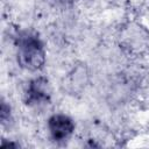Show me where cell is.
<instances>
[{
	"label": "cell",
	"mask_w": 149,
	"mask_h": 149,
	"mask_svg": "<svg viewBox=\"0 0 149 149\" xmlns=\"http://www.w3.org/2000/svg\"><path fill=\"white\" fill-rule=\"evenodd\" d=\"M20 63L28 69H37L44 61L42 45L36 37L26 36L21 40L19 47Z\"/></svg>",
	"instance_id": "1"
},
{
	"label": "cell",
	"mask_w": 149,
	"mask_h": 149,
	"mask_svg": "<svg viewBox=\"0 0 149 149\" xmlns=\"http://www.w3.org/2000/svg\"><path fill=\"white\" fill-rule=\"evenodd\" d=\"M49 129L52 137L57 141L66 140L73 132V122L70 118L58 114L54 115L49 120Z\"/></svg>",
	"instance_id": "2"
}]
</instances>
